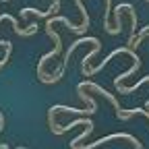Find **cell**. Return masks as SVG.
I'll return each instance as SVG.
<instances>
[{
	"label": "cell",
	"mask_w": 149,
	"mask_h": 149,
	"mask_svg": "<svg viewBox=\"0 0 149 149\" xmlns=\"http://www.w3.org/2000/svg\"><path fill=\"white\" fill-rule=\"evenodd\" d=\"M46 33L54 40V50H50L48 54H44L42 58L37 60V79H40L42 83H46V85H52V83H58V79H56L54 74H48V72L44 70V66H46V62H48L50 58H54V56H58V54L62 52V40H60L58 31H56L54 27H46Z\"/></svg>",
	"instance_id": "cell-1"
},
{
	"label": "cell",
	"mask_w": 149,
	"mask_h": 149,
	"mask_svg": "<svg viewBox=\"0 0 149 149\" xmlns=\"http://www.w3.org/2000/svg\"><path fill=\"white\" fill-rule=\"evenodd\" d=\"M10 23L13 25V29H15V33L17 35H21V37H31L33 33H37V27H40V25H37V21H33V23H29L27 27H19V21H17V19L13 17V15H0V25H2V23Z\"/></svg>",
	"instance_id": "cell-2"
},
{
	"label": "cell",
	"mask_w": 149,
	"mask_h": 149,
	"mask_svg": "<svg viewBox=\"0 0 149 149\" xmlns=\"http://www.w3.org/2000/svg\"><path fill=\"white\" fill-rule=\"evenodd\" d=\"M60 10V0H52V4L46 8V10H37V8H21V19H27L29 15H37V17H42V19H50V17H56V13Z\"/></svg>",
	"instance_id": "cell-3"
},
{
	"label": "cell",
	"mask_w": 149,
	"mask_h": 149,
	"mask_svg": "<svg viewBox=\"0 0 149 149\" xmlns=\"http://www.w3.org/2000/svg\"><path fill=\"white\" fill-rule=\"evenodd\" d=\"M147 35H149V25H147V27H143V29L139 31V35H135V37H128V42H126V44H128V50L133 52V50H135V48H137V46H139V44L145 40Z\"/></svg>",
	"instance_id": "cell-4"
},
{
	"label": "cell",
	"mask_w": 149,
	"mask_h": 149,
	"mask_svg": "<svg viewBox=\"0 0 149 149\" xmlns=\"http://www.w3.org/2000/svg\"><path fill=\"white\" fill-rule=\"evenodd\" d=\"M19 149H23V147H19Z\"/></svg>",
	"instance_id": "cell-5"
}]
</instances>
